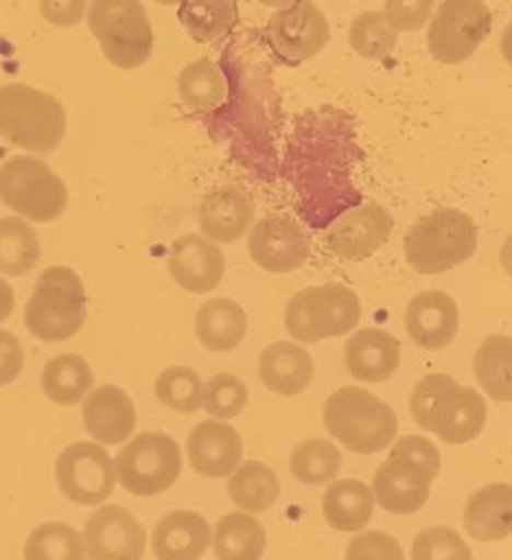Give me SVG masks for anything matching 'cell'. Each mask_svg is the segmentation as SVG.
<instances>
[{
  "instance_id": "cell-1",
  "label": "cell",
  "mask_w": 512,
  "mask_h": 560,
  "mask_svg": "<svg viewBox=\"0 0 512 560\" xmlns=\"http://www.w3.org/2000/svg\"><path fill=\"white\" fill-rule=\"evenodd\" d=\"M350 129L349 115L342 110L318 108L296 120L287 142V178L299 197L304 221L315 229L361 205V192L350 180L357 151Z\"/></svg>"
},
{
  "instance_id": "cell-2",
  "label": "cell",
  "mask_w": 512,
  "mask_h": 560,
  "mask_svg": "<svg viewBox=\"0 0 512 560\" xmlns=\"http://www.w3.org/2000/svg\"><path fill=\"white\" fill-rule=\"evenodd\" d=\"M410 415L420 429L431 431L449 444L475 441L487 424V402L470 386L453 376L429 374L410 395Z\"/></svg>"
},
{
  "instance_id": "cell-3",
  "label": "cell",
  "mask_w": 512,
  "mask_h": 560,
  "mask_svg": "<svg viewBox=\"0 0 512 560\" xmlns=\"http://www.w3.org/2000/svg\"><path fill=\"white\" fill-rule=\"evenodd\" d=\"M478 229L475 221L458 209H437L408 229L405 258L419 275H443L461 267L475 255Z\"/></svg>"
},
{
  "instance_id": "cell-4",
  "label": "cell",
  "mask_w": 512,
  "mask_h": 560,
  "mask_svg": "<svg viewBox=\"0 0 512 560\" xmlns=\"http://www.w3.org/2000/svg\"><path fill=\"white\" fill-rule=\"evenodd\" d=\"M323 420L330 436L357 455L381 453L398 432L395 410L359 386H342L326 398Z\"/></svg>"
},
{
  "instance_id": "cell-5",
  "label": "cell",
  "mask_w": 512,
  "mask_h": 560,
  "mask_svg": "<svg viewBox=\"0 0 512 560\" xmlns=\"http://www.w3.org/2000/svg\"><path fill=\"white\" fill-rule=\"evenodd\" d=\"M67 135V113L53 94L12 82L0 86V137L24 151H57Z\"/></svg>"
},
{
  "instance_id": "cell-6",
  "label": "cell",
  "mask_w": 512,
  "mask_h": 560,
  "mask_svg": "<svg viewBox=\"0 0 512 560\" xmlns=\"http://www.w3.org/2000/svg\"><path fill=\"white\" fill-rule=\"evenodd\" d=\"M86 318V292L81 277L69 267H48L36 279L24 306V325L43 342L72 339Z\"/></svg>"
},
{
  "instance_id": "cell-7",
  "label": "cell",
  "mask_w": 512,
  "mask_h": 560,
  "mask_svg": "<svg viewBox=\"0 0 512 560\" xmlns=\"http://www.w3.org/2000/svg\"><path fill=\"white\" fill-rule=\"evenodd\" d=\"M359 320L361 301L357 292L337 282L303 289L284 308L289 335L303 345L342 337L357 327Z\"/></svg>"
},
{
  "instance_id": "cell-8",
  "label": "cell",
  "mask_w": 512,
  "mask_h": 560,
  "mask_svg": "<svg viewBox=\"0 0 512 560\" xmlns=\"http://www.w3.org/2000/svg\"><path fill=\"white\" fill-rule=\"evenodd\" d=\"M86 19L113 67L139 69L151 57L152 26L140 0H91Z\"/></svg>"
},
{
  "instance_id": "cell-9",
  "label": "cell",
  "mask_w": 512,
  "mask_h": 560,
  "mask_svg": "<svg viewBox=\"0 0 512 560\" xmlns=\"http://www.w3.org/2000/svg\"><path fill=\"white\" fill-rule=\"evenodd\" d=\"M0 200L28 221L50 222L69 207V190L47 163L19 154L0 166Z\"/></svg>"
},
{
  "instance_id": "cell-10",
  "label": "cell",
  "mask_w": 512,
  "mask_h": 560,
  "mask_svg": "<svg viewBox=\"0 0 512 560\" xmlns=\"http://www.w3.org/2000/svg\"><path fill=\"white\" fill-rule=\"evenodd\" d=\"M117 480L135 497H156L175 485L183 472V455L175 439L163 432H142L120 448Z\"/></svg>"
},
{
  "instance_id": "cell-11",
  "label": "cell",
  "mask_w": 512,
  "mask_h": 560,
  "mask_svg": "<svg viewBox=\"0 0 512 560\" xmlns=\"http://www.w3.org/2000/svg\"><path fill=\"white\" fill-rule=\"evenodd\" d=\"M492 14L485 0H443L432 16L427 47L434 60L461 65L487 40Z\"/></svg>"
},
{
  "instance_id": "cell-12",
  "label": "cell",
  "mask_w": 512,
  "mask_h": 560,
  "mask_svg": "<svg viewBox=\"0 0 512 560\" xmlns=\"http://www.w3.org/2000/svg\"><path fill=\"white\" fill-rule=\"evenodd\" d=\"M57 485L74 504L96 506L117 487V468L105 448L96 443H74L57 458Z\"/></svg>"
},
{
  "instance_id": "cell-13",
  "label": "cell",
  "mask_w": 512,
  "mask_h": 560,
  "mask_svg": "<svg viewBox=\"0 0 512 560\" xmlns=\"http://www.w3.org/2000/svg\"><path fill=\"white\" fill-rule=\"evenodd\" d=\"M270 47L289 65H301L315 59L330 38V26L325 12L311 0H296L291 7L280 9L267 26Z\"/></svg>"
},
{
  "instance_id": "cell-14",
  "label": "cell",
  "mask_w": 512,
  "mask_h": 560,
  "mask_svg": "<svg viewBox=\"0 0 512 560\" xmlns=\"http://www.w3.org/2000/svg\"><path fill=\"white\" fill-rule=\"evenodd\" d=\"M248 255L256 267L267 272L289 275L309 260L311 243L299 222L270 214L253 226L248 236Z\"/></svg>"
},
{
  "instance_id": "cell-15",
  "label": "cell",
  "mask_w": 512,
  "mask_h": 560,
  "mask_svg": "<svg viewBox=\"0 0 512 560\" xmlns=\"http://www.w3.org/2000/svg\"><path fill=\"white\" fill-rule=\"evenodd\" d=\"M437 475L434 468L391 451L384 465L374 472V499L386 513H417L429 501Z\"/></svg>"
},
{
  "instance_id": "cell-16",
  "label": "cell",
  "mask_w": 512,
  "mask_h": 560,
  "mask_svg": "<svg viewBox=\"0 0 512 560\" xmlns=\"http://www.w3.org/2000/svg\"><path fill=\"white\" fill-rule=\"evenodd\" d=\"M395 219L383 205L369 200L357 205L330 222L326 245L333 255L345 260H362L388 241Z\"/></svg>"
},
{
  "instance_id": "cell-17",
  "label": "cell",
  "mask_w": 512,
  "mask_h": 560,
  "mask_svg": "<svg viewBox=\"0 0 512 560\" xmlns=\"http://www.w3.org/2000/svg\"><path fill=\"white\" fill-rule=\"evenodd\" d=\"M82 538L93 560H137L147 550V533L137 516L117 504L96 509L86 518Z\"/></svg>"
},
{
  "instance_id": "cell-18",
  "label": "cell",
  "mask_w": 512,
  "mask_h": 560,
  "mask_svg": "<svg viewBox=\"0 0 512 560\" xmlns=\"http://www.w3.org/2000/svg\"><path fill=\"white\" fill-rule=\"evenodd\" d=\"M187 453L200 477L224 479L241 467L245 446L238 431L224 420H205L188 434Z\"/></svg>"
},
{
  "instance_id": "cell-19",
  "label": "cell",
  "mask_w": 512,
  "mask_h": 560,
  "mask_svg": "<svg viewBox=\"0 0 512 560\" xmlns=\"http://www.w3.org/2000/svg\"><path fill=\"white\" fill-rule=\"evenodd\" d=\"M224 255L207 236L185 234L171 246L168 272L183 291L207 294L221 284Z\"/></svg>"
},
{
  "instance_id": "cell-20",
  "label": "cell",
  "mask_w": 512,
  "mask_h": 560,
  "mask_svg": "<svg viewBox=\"0 0 512 560\" xmlns=\"http://www.w3.org/2000/svg\"><path fill=\"white\" fill-rule=\"evenodd\" d=\"M458 304L441 291L420 292L408 303L405 315L408 337L424 350L449 347L458 332Z\"/></svg>"
},
{
  "instance_id": "cell-21",
  "label": "cell",
  "mask_w": 512,
  "mask_h": 560,
  "mask_svg": "<svg viewBox=\"0 0 512 560\" xmlns=\"http://www.w3.org/2000/svg\"><path fill=\"white\" fill-rule=\"evenodd\" d=\"M82 422L96 443L120 444L135 432L137 410L125 390L101 386L82 400Z\"/></svg>"
},
{
  "instance_id": "cell-22",
  "label": "cell",
  "mask_w": 512,
  "mask_h": 560,
  "mask_svg": "<svg viewBox=\"0 0 512 560\" xmlns=\"http://www.w3.org/2000/svg\"><path fill=\"white\" fill-rule=\"evenodd\" d=\"M345 362L352 378L384 383L400 364V342L383 328H362L347 340Z\"/></svg>"
},
{
  "instance_id": "cell-23",
  "label": "cell",
  "mask_w": 512,
  "mask_h": 560,
  "mask_svg": "<svg viewBox=\"0 0 512 560\" xmlns=\"http://www.w3.org/2000/svg\"><path fill=\"white\" fill-rule=\"evenodd\" d=\"M255 207L248 195L238 188H221L200 202L198 226L212 243L233 245L248 231Z\"/></svg>"
},
{
  "instance_id": "cell-24",
  "label": "cell",
  "mask_w": 512,
  "mask_h": 560,
  "mask_svg": "<svg viewBox=\"0 0 512 560\" xmlns=\"http://www.w3.org/2000/svg\"><path fill=\"white\" fill-rule=\"evenodd\" d=\"M260 381L267 390L279 397H296L304 393L315 374L313 357L294 342H272L263 350L258 361Z\"/></svg>"
},
{
  "instance_id": "cell-25",
  "label": "cell",
  "mask_w": 512,
  "mask_h": 560,
  "mask_svg": "<svg viewBox=\"0 0 512 560\" xmlns=\"http://www.w3.org/2000/svg\"><path fill=\"white\" fill-rule=\"evenodd\" d=\"M466 535L478 542H497L512 535V485L492 482L473 492L463 513Z\"/></svg>"
},
{
  "instance_id": "cell-26",
  "label": "cell",
  "mask_w": 512,
  "mask_h": 560,
  "mask_svg": "<svg viewBox=\"0 0 512 560\" xmlns=\"http://www.w3.org/2000/svg\"><path fill=\"white\" fill-rule=\"evenodd\" d=\"M210 526L193 511H173L152 530V552L161 560H197L209 550Z\"/></svg>"
},
{
  "instance_id": "cell-27",
  "label": "cell",
  "mask_w": 512,
  "mask_h": 560,
  "mask_svg": "<svg viewBox=\"0 0 512 560\" xmlns=\"http://www.w3.org/2000/svg\"><path fill=\"white\" fill-rule=\"evenodd\" d=\"M248 318L245 308L233 299H212L202 304L195 318V332L210 352L234 350L246 337Z\"/></svg>"
},
{
  "instance_id": "cell-28",
  "label": "cell",
  "mask_w": 512,
  "mask_h": 560,
  "mask_svg": "<svg viewBox=\"0 0 512 560\" xmlns=\"http://www.w3.org/2000/svg\"><path fill=\"white\" fill-rule=\"evenodd\" d=\"M374 492L362 480H335L325 492L323 514L338 533L361 530L373 521Z\"/></svg>"
},
{
  "instance_id": "cell-29",
  "label": "cell",
  "mask_w": 512,
  "mask_h": 560,
  "mask_svg": "<svg viewBox=\"0 0 512 560\" xmlns=\"http://www.w3.org/2000/svg\"><path fill=\"white\" fill-rule=\"evenodd\" d=\"M212 547L221 560L260 559L267 549V530L245 511L224 514L214 526Z\"/></svg>"
},
{
  "instance_id": "cell-30",
  "label": "cell",
  "mask_w": 512,
  "mask_h": 560,
  "mask_svg": "<svg viewBox=\"0 0 512 560\" xmlns=\"http://www.w3.org/2000/svg\"><path fill=\"white\" fill-rule=\"evenodd\" d=\"M94 376L89 362L79 354H59L45 364L40 386L57 407L79 405L93 388Z\"/></svg>"
},
{
  "instance_id": "cell-31",
  "label": "cell",
  "mask_w": 512,
  "mask_h": 560,
  "mask_svg": "<svg viewBox=\"0 0 512 560\" xmlns=\"http://www.w3.org/2000/svg\"><path fill=\"white\" fill-rule=\"evenodd\" d=\"M178 96L190 110L209 115L229 101V81L217 62L198 59L178 74Z\"/></svg>"
},
{
  "instance_id": "cell-32",
  "label": "cell",
  "mask_w": 512,
  "mask_h": 560,
  "mask_svg": "<svg viewBox=\"0 0 512 560\" xmlns=\"http://www.w3.org/2000/svg\"><path fill=\"white\" fill-rule=\"evenodd\" d=\"M473 371L480 388L497 402H512V339L490 335L480 342Z\"/></svg>"
},
{
  "instance_id": "cell-33",
  "label": "cell",
  "mask_w": 512,
  "mask_h": 560,
  "mask_svg": "<svg viewBox=\"0 0 512 560\" xmlns=\"http://www.w3.org/2000/svg\"><path fill=\"white\" fill-rule=\"evenodd\" d=\"M229 497L234 506L245 513H267L279 501V477L265 463L246 460L229 480Z\"/></svg>"
},
{
  "instance_id": "cell-34",
  "label": "cell",
  "mask_w": 512,
  "mask_h": 560,
  "mask_svg": "<svg viewBox=\"0 0 512 560\" xmlns=\"http://www.w3.org/2000/svg\"><path fill=\"white\" fill-rule=\"evenodd\" d=\"M178 21L197 43H212L233 33L241 21L236 0H181Z\"/></svg>"
},
{
  "instance_id": "cell-35",
  "label": "cell",
  "mask_w": 512,
  "mask_h": 560,
  "mask_svg": "<svg viewBox=\"0 0 512 560\" xmlns=\"http://www.w3.org/2000/svg\"><path fill=\"white\" fill-rule=\"evenodd\" d=\"M40 260V243L33 224L19 217L0 219V272L24 277Z\"/></svg>"
},
{
  "instance_id": "cell-36",
  "label": "cell",
  "mask_w": 512,
  "mask_h": 560,
  "mask_svg": "<svg viewBox=\"0 0 512 560\" xmlns=\"http://www.w3.org/2000/svg\"><path fill=\"white\" fill-rule=\"evenodd\" d=\"M342 455L335 444L325 439H309L292 451L291 472L301 485L321 487L337 479Z\"/></svg>"
},
{
  "instance_id": "cell-37",
  "label": "cell",
  "mask_w": 512,
  "mask_h": 560,
  "mask_svg": "<svg viewBox=\"0 0 512 560\" xmlns=\"http://www.w3.org/2000/svg\"><path fill=\"white\" fill-rule=\"evenodd\" d=\"M84 557V538L77 528L65 523L36 526L24 545L26 560H82Z\"/></svg>"
},
{
  "instance_id": "cell-38",
  "label": "cell",
  "mask_w": 512,
  "mask_h": 560,
  "mask_svg": "<svg viewBox=\"0 0 512 560\" xmlns=\"http://www.w3.org/2000/svg\"><path fill=\"white\" fill-rule=\"evenodd\" d=\"M396 40H398V33L384 19L383 12H361L350 24V48L362 59H388L395 52Z\"/></svg>"
},
{
  "instance_id": "cell-39",
  "label": "cell",
  "mask_w": 512,
  "mask_h": 560,
  "mask_svg": "<svg viewBox=\"0 0 512 560\" xmlns=\"http://www.w3.org/2000/svg\"><path fill=\"white\" fill-rule=\"evenodd\" d=\"M156 398L166 409L190 415L205 405V383L188 366H168L159 374L154 385Z\"/></svg>"
},
{
  "instance_id": "cell-40",
  "label": "cell",
  "mask_w": 512,
  "mask_h": 560,
  "mask_svg": "<svg viewBox=\"0 0 512 560\" xmlns=\"http://www.w3.org/2000/svg\"><path fill=\"white\" fill-rule=\"evenodd\" d=\"M248 402V388L241 378L234 374H217L205 386V405L202 409L210 417L221 420H231L238 417L246 409Z\"/></svg>"
},
{
  "instance_id": "cell-41",
  "label": "cell",
  "mask_w": 512,
  "mask_h": 560,
  "mask_svg": "<svg viewBox=\"0 0 512 560\" xmlns=\"http://www.w3.org/2000/svg\"><path fill=\"white\" fill-rule=\"evenodd\" d=\"M410 557L415 560H463L473 559V550L458 533L446 526H432L415 537Z\"/></svg>"
},
{
  "instance_id": "cell-42",
  "label": "cell",
  "mask_w": 512,
  "mask_h": 560,
  "mask_svg": "<svg viewBox=\"0 0 512 560\" xmlns=\"http://www.w3.org/2000/svg\"><path fill=\"white\" fill-rule=\"evenodd\" d=\"M434 0H386L384 19L396 33L420 31L431 19Z\"/></svg>"
},
{
  "instance_id": "cell-43",
  "label": "cell",
  "mask_w": 512,
  "mask_h": 560,
  "mask_svg": "<svg viewBox=\"0 0 512 560\" xmlns=\"http://www.w3.org/2000/svg\"><path fill=\"white\" fill-rule=\"evenodd\" d=\"M347 559H403V549L396 542V538L386 533H369L361 537L352 538L347 549Z\"/></svg>"
},
{
  "instance_id": "cell-44",
  "label": "cell",
  "mask_w": 512,
  "mask_h": 560,
  "mask_svg": "<svg viewBox=\"0 0 512 560\" xmlns=\"http://www.w3.org/2000/svg\"><path fill=\"white\" fill-rule=\"evenodd\" d=\"M40 14L48 24L59 28H72L86 16L89 0H38Z\"/></svg>"
},
{
  "instance_id": "cell-45",
  "label": "cell",
  "mask_w": 512,
  "mask_h": 560,
  "mask_svg": "<svg viewBox=\"0 0 512 560\" xmlns=\"http://www.w3.org/2000/svg\"><path fill=\"white\" fill-rule=\"evenodd\" d=\"M24 369V350L21 340L11 330L0 328V388L14 383Z\"/></svg>"
},
{
  "instance_id": "cell-46",
  "label": "cell",
  "mask_w": 512,
  "mask_h": 560,
  "mask_svg": "<svg viewBox=\"0 0 512 560\" xmlns=\"http://www.w3.org/2000/svg\"><path fill=\"white\" fill-rule=\"evenodd\" d=\"M393 453L415 458L427 467L434 468L437 472L441 470V453L434 444L424 439V436H403L400 441H396L395 446L391 448Z\"/></svg>"
},
{
  "instance_id": "cell-47",
  "label": "cell",
  "mask_w": 512,
  "mask_h": 560,
  "mask_svg": "<svg viewBox=\"0 0 512 560\" xmlns=\"http://www.w3.org/2000/svg\"><path fill=\"white\" fill-rule=\"evenodd\" d=\"M14 311V291L7 280L0 277V323L7 320Z\"/></svg>"
},
{
  "instance_id": "cell-48",
  "label": "cell",
  "mask_w": 512,
  "mask_h": 560,
  "mask_svg": "<svg viewBox=\"0 0 512 560\" xmlns=\"http://www.w3.org/2000/svg\"><path fill=\"white\" fill-rule=\"evenodd\" d=\"M501 265L502 269L507 275H511L512 277V234L511 236H507V241H504V245L501 248Z\"/></svg>"
},
{
  "instance_id": "cell-49",
  "label": "cell",
  "mask_w": 512,
  "mask_h": 560,
  "mask_svg": "<svg viewBox=\"0 0 512 560\" xmlns=\"http://www.w3.org/2000/svg\"><path fill=\"white\" fill-rule=\"evenodd\" d=\"M502 59L507 60L512 67V23L504 28L501 38Z\"/></svg>"
},
{
  "instance_id": "cell-50",
  "label": "cell",
  "mask_w": 512,
  "mask_h": 560,
  "mask_svg": "<svg viewBox=\"0 0 512 560\" xmlns=\"http://www.w3.org/2000/svg\"><path fill=\"white\" fill-rule=\"evenodd\" d=\"M263 7H268V9H287V7H291L294 4L296 0H258Z\"/></svg>"
},
{
  "instance_id": "cell-51",
  "label": "cell",
  "mask_w": 512,
  "mask_h": 560,
  "mask_svg": "<svg viewBox=\"0 0 512 560\" xmlns=\"http://www.w3.org/2000/svg\"><path fill=\"white\" fill-rule=\"evenodd\" d=\"M156 4H164V7H173V4H181V0H152Z\"/></svg>"
}]
</instances>
